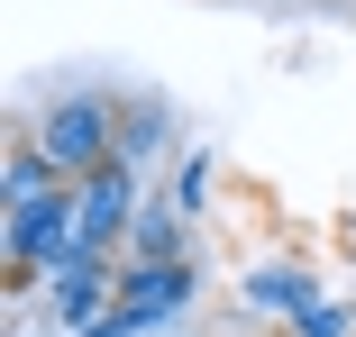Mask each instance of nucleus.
Wrapping results in <instances>:
<instances>
[{
	"mask_svg": "<svg viewBox=\"0 0 356 337\" xmlns=\"http://www.w3.org/2000/svg\"><path fill=\"white\" fill-rule=\"evenodd\" d=\"M74 255H92L74 182H55V191H37V200H10V210H0V264H10V292H28V283L64 274Z\"/></svg>",
	"mask_w": 356,
	"mask_h": 337,
	"instance_id": "f257e3e1",
	"label": "nucleus"
},
{
	"mask_svg": "<svg viewBox=\"0 0 356 337\" xmlns=\"http://www.w3.org/2000/svg\"><path fill=\"white\" fill-rule=\"evenodd\" d=\"M192 292H201V264L192 255L183 264H119V301H110V319L92 337H165L192 310Z\"/></svg>",
	"mask_w": 356,
	"mask_h": 337,
	"instance_id": "f03ea898",
	"label": "nucleus"
},
{
	"mask_svg": "<svg viewBox=\"0 0 356 337\" xmlns=\"http://www.w3.org/2000/svg\"><path fill=\"white\" fill-rule=\"evenodd\" d=\"M37 146L55 155V173H64V182L101 173V164L119 155V101H101V92H64V101L37 119Z\"/></svg>",
	"mask_w": 356,
	"mask_h": 337,
	"instance_id": "7ed1b4c3",
	"label": "nucleus"
},
{
	"mask_svg": "<svg viewBox=\"0 0 356 337\" xmlns=\"http://www.w3.org/2000/svg\"><path fill=\"white\" fill-rule=\"evenodd\" d=\"M119 301V255H74L64 274H46V319L64 337H92Z\"/></svg>",
	"mask_w": 356,
	"mask_h": 337,
	"instance_id": "20e7f679",
	"label": "nucleus"
},
{
	"mask_svg": "<svg viewBox=\"0 0 356 337\" xmlns=\"http://www.w3.org/2000/svg\"><path fill=\"white\" fill-rule=\"evenodd\" d=\"M74 200H83V237H92V255H119L128 228H137V210H147V200H137V164H128V155H110L101 173H83Z\"/></svg>",
	"mask_w": 356,
	"mask_h": 337,
	"instance_id": "39448f33",
	"label": "nucleus"
},
{
	"mask_svg": "<svg viewBox=\"0 0 356 337\" xmlns=\"http://www.w3.org/2000/svg\"><path fill=\"white\" fill-rule=\"evenodd\" d=\"M238 301H247L256 319H302V310L320 301V283L302 274V264H256V274L238 283Z\"/></svg>",
	"mask_w": 356,
	"mask_h": 337,
	"instance_id": "423d86ee",
	"label": "nucleus"
},
{
	"mask_svg": "<svg viewBox=\"0 0 356 337\" xmlns=\"http://www.w3.org/2000/svg\"><path fill=\"white\" fill-rule=\"evenodd\" d=\"M183 255H192V219L174 200H147L137 228H128V264H183Z\"/></svg>",
	"mask_w": 356,
	"mask_h": 337,
	"instance_id": "0eeeda50",
	"label": "nucleus"
},
{
	"mask_svg": "<svg viewBox=\"0 0 356 337\" xmlns=\"http://www.w3.org/2000/svg\"><path fill=\"white\" fill-rule=\"evenodd\" d=\"M119 155H128L137 173L165 155V101H156V92H147V101H119Z\"/></svg>",
	"mask_w": 356,
	"mask_h": 337,
	"instance_id": "6e6552de",
	"label": "nucleus"
},
{
	"mask_svg": "<svg viewBox=\"0 0 356 337\" xmlns=\"http://www.w3.org/2000/svg\"><path fill=\"white\" fill-rule=\"evenodd\" d=\"M64 173H55V155L28 137V146H10V164H0V210H10V200H37V191H55Z\"/></svg>",
	"mask_w": 356,
	"mask_h": 337,
	"instance_id": "1a4fd4ad",
	"label": "nucleus"
},
{
	"mask_svg": "<svg viewBox=\"0 0 356 337\" xmlns=\"http://www.w3.org/2000/svg\"><path fill=\"white\" fill-rule=\"evenodd\" d=\"M210 182H220V173H210V155H183V173H174V210H183V219L210 210Z\"/></svg>",
	"mask_w": 356,
	"mask_h": 337,
	"instance_id": "9d476101",
	"label": "nucleus"
},
{
	"mask_svg": "<svg viewBox=\"0 0 356 337\" xmlns=\"http://www.w3.org/2000/svg\"><path fill=\"white\" fill-rule=\"evenodd\" d=\"M293 337H356V310H347V301H329V292H320V301H311V310H302V319H293Z\"/></svg>",
	"mask_w": 356,
	"mask_h": 337,
	"instance_id": "9b49d317",
	"label": "nucleus"
},
{
	"mask_svg": "<svg viewBox=\"0 0 356 337\" xmlns=\"http://www.w3.org/2000/svg\"><path fill=\"white\" fill-rule=\"evenodd\" d=\"M10 337H19V328H10Z\"/></svg>",
	"mask_w": 356,
	"mask_h": 337,
	"instance_id": "f8f14e48",
	"label": "nucleus"
}]
</instances>
